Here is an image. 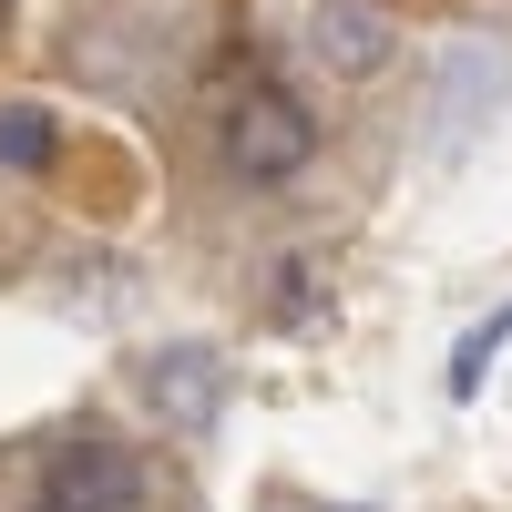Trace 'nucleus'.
Masks as SVG:
<instances>
[{
  "label": "nucleus",
  "instance_id": "obj_1",
  "mask_svg": "<svg viewBox=\"0 0 512 512\" xmlns=\"http://www.w3.org/2000/svg\"><path fill=\"white\" fill-rule=\"evenodd\" d=\"M308 154H318V113L297 103L287 82H246V93L226 103V164H236L246 185H277Z\"/></svg>",
  "mask_w": 512,
  "mask_h": 512
},
{
  "label": "nucleus",
  "instance_id": "obj_3",
  "mask_svg": "<svg viewBox=\"0 0 512 512\" xmlns=\"http://www.w3.org/2000/svg\"><path fill=\"white\" fill-rule=\"evenodd\" d=\"M41 144H52V134H41L31 113H11V123H0V154H21V164H41Z\"/></svg>",
  "mask_w": 512,
  "mask_h": 512
},
{
  "label": "nucleus",
  "instance_id": "obj_2",
  "mask_svg": "<svg viewBox=\"0 0 512 512\" xmlns=\"http://www.w3.org/2000/svg\"><path fill=\"white\" fill-rule=\"evenodd\" d=\"M144 502V472L123 441H62L52 461H41V512H134Z\"/></svg>",
  "mask_w": 512,
  "mask_h": 512
},
{
  "label": "nucleus",
  "instance_id": "obj_4",
  "mask_svg": "<svg viewBox=\"0 0 512 512\" xmlns=\"http://www.w3.org/2000/svg\"><path fill=\"white\" fill-rule=\"evenodd\" d=\"M0 11H11V0H0Z\"/></svg>",
  "mask_w": 512,
  "mask_h": 512
}]
</instances>
